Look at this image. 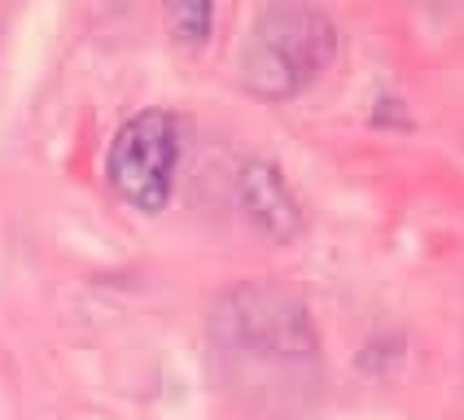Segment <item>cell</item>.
<instances>
[{"instance_id": "obj_1", "label": "cell", "mask_w": 464, "mask_h": 420, "mask_svg": "<svg viewBox=\"0 0 464 420\" xmlns=\"http://www.w3.org/2000/svg\"><path fill=\"white\" fill-rule=\"evenodd\" d=\"M337 57V26L311 9V5H272L255 23L246 52H241V79L263 101H289L307 83L329 71Z\"/></svg>"}, {"instance_id": "obj_2", "label": "cell", "mask_w": 464, "mask_h": 420, "mask_svg": "<svg viewBox=\"0 0 464 420\" xmlns=\"http://www.w3.org/2000/svg\"><path fill=\"white\" fill-rule=\"evenodd\" d=\"M219 350L241 364L267 368H311L315 364V329L307 307L276 285H241L215 311Z\"/></svg>"}, {"instance_id": "obj_3", "label": "cell", "mask_w": 464, "mask_h": 420, "mask_svg": "<svg viewBox=\"0 0 464 420\" xmlns=\"http://www.w3.org/2000/svg\"><path fill=\"white\" fill-rule=\"evenodd\" d=\"M176 162H180V123L167 110H140L114 131L105 154V180L131 210L158 215L171 202Z\"/></svg>"}, {"instance_id": "obj_4", "label": "cell", "mask_w": 464, "mask_h": 420, "mask_svg": "<svg viewBox=\"0 0 464 420\" xmlns=\"http://www.w3.org/2000/svg\"><path fill=\"white\" fill-rule=\"evenodd\" d=\"M237 197H241L246 219L263 236H272V241L285 245V241H294V236L303 233V210H298L289 184L281 180V171L272 162H258V158L246 162L241 176H237Z\"/></svg>"}, {"instance_id": "obj_5", "label": "cell", "mask_w": 464, "mask_h": 420, "mask_svg": "<svg viewBox=\"0 0 464 420\" xmlns=\"http://www.w3.org/2000/svg\"><path fill=\"white\" fill-rule=\"evenodd\" d=\"M167 5V26L176 31V40L188 49H202L215 26V0H162Z\"/></svg>"}]
</instances>
